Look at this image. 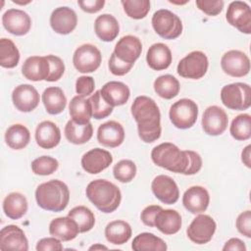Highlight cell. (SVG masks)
<instances>
[{"instance_id":"obj_1","label":"cell","mask_w":251,"mask_h":251,"mask_svg":"<svg viewBox=\"0 0 251 251\" xmlns=\"http://www.w3.org/2000/svg\"><path fill=\"white\" fill-rule=\"evenodd\" d=\"M151 159L158 167L185 176L195 175L202 168V158L197 152L180 150L171 142L155 146L151 151Z\"/></svg>"},{"instance_id":"obj_2","label":"cell","mask_w":251,"mask_h":251,"mask_svg":"<svg viewBox=\"0 0 251 251\" xmlns=\"http://www.w3.org/2000/svg\"><path fill=\"white\" fill-rule=\"evenodd\" d=\"M131 115L137 123V131L140 139L152 143L160 138L161 113L156 102L148 96H137L130 108Z\"/></svg>"},{"instance_id":"obj_3","label":"cell","mask_w":251,"mask_h":251,"mask_svg":"<svg viewBox=\"0 0 251 251\" xmlns=\"http://www.w3.org/2000/svg\"><path fill=\"white\" fill-rule=\"evenodd\" d=\"M89 201L101 212L112 213L118 209L122 200L120 188L107 179H94L85 190Z\"/></svg>"},{"instance_id":"obj_4","label":"cell","mask_w":251,"mask_h":251,"mask_svg":"<svg viewBox=\"0 0 251 251\" xmlns=\"http://www.w3.org/2000/svg\"><path fill=\"white\" fill-rule=\"evenodd\" d=\"M37 205L47 211L61 212L70 201V190L65 182L51 179L39 184L35 190Z\"/></svg>"},{"instance_id":"obj_5","label":"cell","mask_w":251,"mask_h":251,"mask_svg":"<svg viewBox=\"0 0 251 251\" xmlns=\"http://www.w3.org/2000/svg\"><path fill=\"white\" fill-rule=\"evenodd\" d=\"M221 100L230 110H247L251 106L250 85L244 82L226 84L221 90Z\"/></svg>"},{"instance_id":"obj_6","label":"cell","mask_w":251,"mask_h":251,"mask_svg":"<svg viewBox=\"0 0 251 251\" xmlns=\"http://www.w3.org/2000/svg\"><path fill=\"white\" fill-rule=\"evenodd\" d=\"M155 32L165 39L177 38L182 32V23L178 16L167 9L156 11L152 16Z\"/></svg>"},{"instance_id":"obj_7","label":"cell","mask_w":251,"mask_h":251,"mask_svg":"<svg viewBox=\"0 0 251 251\" xmlns=\"http://www.w3.org/2000/svg\"><path fill=\"white\" fill-rule=\"evenodd\" d=\"M169 117L176 127L180 129L189 128L197 121L198 106L191 99H179L171 106Z\"/></svg>"},{"instance_id":"obj_8","label":"cell","mask_w":251,"mask_h":251,"mask_svg":"<svg viewBox=\"0 0 251 251\" xmlns=\"http://www.w3.org/2000/svg\"><path fill=\"white\" fill-rule=\"evenodd\" d=\"M208 66V58L204 52L192 51L178 62L176 72L184 78L199 79L206 75Z\"/></svg>"},{"instance_id":"obj_9","label":"cell","mask_w":251,"mask_h":251,"mask_svg":"<svg viewBox=\"0 0 251 251\" xmlns=\"http://www.w3.org/2000/svg\"><path fill=\"white\" fill-rule=\"evenodd\" d=\"M102 61L100 50L89 43L82 44L77 47L73 56V64L75 68L82 74L93 73L96 71Z\"/></svg>"},{"instance_id":"obj_10","label":"cell","mask_w":251,"mask_h":251,"mask_svg":"<svg viewBox=\"0 0 251 251\" xmlns=\"http://www.w3.org/2000/svg\"><path fill=\"white\" fill-rule=\"evenodd\" d=\"M216 227V222L212 217L200 214L190 223L186 229V234L192 242L205 244L212 239Z\"/></svg>"},{"instance_id":"obj_11","label":"cell","mask_w":251,"mask_h":251,"mask_svg":"<svg viewBox=\"0 0 251 251\" xmlns=\"http://www.w3.org/2000/svg\"><path fill=\"white\" fill-rule=\"evenodd\" d=\"M223 71L233 77H242L249 74L250 60L248 56L239 50H229L221 59Z\"/></svg>"},{"instance_id":"obj_12","label":"cell","mask_w":251,"mask_h":251,"mask_svg":"<svg viewBox=\"0 0 251 251\" xmlns=\"http://www.w3.org/2000/svg\"><path fill=\"white\" fill-rule=\"evenodd\" d=\"M226 18L227 23L239 31L251 33V9L244 1L231 2L226 10Z\"/></svg>"},{"instance_id":"obj_13","label":"cell","mask_w":251,"mask_h":251,"mask_svg":"<svg viewBox=\"0 0 251 251\" xmlns=\"http://www.w3.org/2000/svg\"><path fill=\"white\" fill-rule=\"evenodd\" d=\"M202 127L204 131L212 136L225 132L228 125V117L226 111L216 105L209 106L202 116Z\"/></svg>"},{"instance_id":"obj_14","label":"cell","mask_w":251,"mask_h":251,"mask_svg":"<svg viewBox=\"0 0 251 251\" xmlns=\"http://www.w3.org/2000/svg\"><path fill=\"white\" fill-rule=\"evenodd\" d=\"M151 189L155 197L164 204H175L179 197V190L176 181L169 176L159 175L154 177Z\"/></svg>"},{"instance_id":"obj_15","label":"cell","mask_w":251,"mask_h":251,"mask_svg":"<svg viewBox=\"0 0 251 251\" xmlns=\"http://www.w3.org/2000/svg\"><path fill=\"white\" fill-rule=\"evenodd\" d=\"M39 99V93L30 84H20L12 92L13 104L20 112L28 113L33 111L38 106Z\"/></svg>"},{"instance_id":"obj_16","label":"cell","mask_w":251,"mask_h":251,"mask_svg":"<svg viewBox=\"0 0 251 251\" xmlns=\"http://www.w3.org/2000/svg\"><path fill=\"white\" fill-rule=\"evenodd\" d=\"M2 24L8 32L22 36L29 31L31 19L23 10L9 9L2 16Z\"/></svg>"},{"instance_id":"obj_17","label":"cell","mask_w":251,"mask_h":251,"mask_svg":"<svg viewBox=\"0 0 251 251\" xmlns=\"http://www.w3.org/2000/svg\"><path fill=\"white\" fill-rule=\"evenodd\" d=\"M0 249L27 251L28 241L24 230L15 225L4 226L0 231Z\"/></svg>"},{"instance_id":"obj_18","label":"cell","mask_w":251,"mask_h":251,"mask_svg":"<svg viewBox=\"0 0 251 251\" xmlns=\"http://www.w3.org/2000/svg\"><path fill=\"white\" fill-rule=\"evenodd\" d=\"M113 162L111 153L101 148H93L83 154L81 158L82 169L91 175H96L107 169Z\"/></svg>"},{"instance_id":"obj_19","label":"cell","mask_w":251,"mask_h":251,"mask_svg":"<svg viewBox=\"0 0 251 251\" xmlns=\"http://www.w3.org/2000/svg\"><path fill=\"white\" fill-rule=\"evenodd\" d=\"M77 17L75 12L66 6L56 8L50 16V25L59 34H69L76 26Z\"/></svg>"},{"instance_id":"obj_20","label":"cell","mask_w":251,"mask_h":251,"mask_svg":"<svg viewBox=\"0 0 251 251\" xmlns=\"http://www.w3.org/2000/svg\"><path fill=\"white\" fill-rule=\"evenodd\" d=\"M210 203V195L208 190L200 185L189 187L182 196V204L184 208L191 214H201L205 212Z\"/></svg>"},{"instance_id":"obj_21","label":"cell","mask_w":251,"mask_h":251,"mask_svg":"<svg viewBox=\"0 0 251 251\" xmlns=\"http://www.w3.org/2000/svg\"><path fill=\"white\" fill-rule=\"evenodd\" d=\"M142 51V43L137 36L126 35L123 36L116 44L114 54L122 61L134 64L139 58Z\"/></svg>"},{"instance_id":"obj_22","label":"cell","mask_w":251,"mask_h":251,"mask_svg":"<svg viewBox=\"0 0 251 251\" xmlns=\"http://www.w3.org/2000/svg\"><path fill=\"white\" fill-rule=\"evenodd\" d=\"M22 74L32 81L46 80L50 74V64L46 56L28 57L23 64Z\"/></svg>"},{"instance_id":"obj_23","label":"cell","mask_w":251,"mask_h":251,"mask_svg":"<svg viewBox=\"0 0 251 251\" xmlns=\"http://www.w3.org/2000/svg\"><path fill=\"white\" fill-rule=\"evenodd\" d=\"M97 140L103 146L111 148L118 147L125 140V129L116 121L106 122L98 127Z\"/></svg>"},{"instance_id":"obj_24","label":"cell","mask_w":251,"mask_h":251,"mask_svg":"<svg viewBox=\"0 0 251 251\" xmlns=\"http://www.w3.org/2000/svg\"><path fill=\"white\" fill-rule=\"evenodd\" d=\"M35 140L41 148L52 149L60 143L61 130L53 122L43 121L35 129Z\"/></svg>"},{"instance_id":"obj_25","label":"cell","mask_w":251,"mask_h":251,"mask_svg":"<svg viewBox=\"0 0 251 251\" xmlns=\"http://www.w3.org/2000/svg\"><path fill=\"white\" fill-rule=\"evenodd\" d=\"M103 99L112 107L126 104L129 98L130 90L126 84L121 81H109L100 89Z\"/></svg>"},{"instance_id":"obj_26","label":"cell","mask_w":251,"mask_h":251,"mask_svg":"<svg viewBox=\"0 0 251 251\" xmlns=\"http://www.w3.org/2000/svg\"><path fill=\"white\" fill-rule=\"evenodd\" d=\"M173 60L171 49L164 43L152 44L147 50L146 62L155 71H163L170 67Z\"/></svg>"},{"instance_id":"obj_27","label":"cell","mask_w":251,"mask_h":251,"mask_svg":"<svg viewBox=\"0 0 251 251\" xmlns=\"http://www.w3.org/2000/svg\"><path fill=\"white\" fill-rule=\"evenodd\" d=\"M49 232L52 236L62 241L73 240L79 233L76 223L69 216L52 220L49 225Z\"/></svg>"},{"instance_id":"obj_28","label":"cell","mask_w":251,"mask_h":251,"mask_svg":"<svg viewBox=\"0 0 251 251\" xmlns=\"http://www.w3.org/2000/svg\"><path fill=\"white\" fill-rule=\"evenodd\" d=\"M155 226L164 234L171 235L178 232L182 222L178 212L172 209H162L155 217Z\"/></svg>"},{"instance_id":"obj_29","label":"cell","mask_w":251,"mask_h":251,"mask_svg":"<svg viewBox=\"0 0 251 251\" xmlns=\"http://www.w3.org/2000/svg\"><path fill=\"white\" fill-rule=\"evenodd\" d=\"M96 35L105 42L113 41L120 32V25L117 19L110 14L98 16L94 22Z\"/></svg>"},{"instance_id":"obj_30","label":"cell","mask_w":251,"mask_h":251,"mask_svg":"<svg viewBox=\"0 0 251 251\" xmlns=\"http://www.w3.org/2000/svg\"><path fill=\"white\" fill-rule=\"evenodd\" d=\"M42 102L48 114L58 115L65 110L67 97L60 87L50 86L43 91Z\"/></svg>"},{"instance_id":"obj_31","label":"cell","mask_w":251,"mask_h":251,"mask_svg":"<svg viewBox=\"0 0 251 251\" xmlns=\"http://www.w3.org/2000/svg\"><path fill=\"white\" fill-rule=\"evenodd\" d=\"M27 200L20 192H11L4 198L3 211L12 220H18L24 217L27 212Z\"/></svg>"},{"instance_id":"obj_32","label":"cell","mask_w":251,"mask_h":251,"mask_svg":"<svg viewBox=\"0 0 251 251\" xmlns=\"http://www.w3.org/2000/svg\"><path fill=\"white\" fill-rule=\"evenodd\" d=\"M69 113L74 122L80 125L89 123L92 117V109L89 98L85 96L76 95L73 97L69 105Z\"/></svg>"},{"instance_id":"obj_33","label":"cell","mask_w":251,"mask_h":251,"mask_svg":"<svg viewBox=\"0 0 251 251\" xmlns=\"http://www.w3.org/2000/svg\"><path fill=\"white\" fill-rule=\"evenodd\" d=\"M64 132L69 142L80 145L90 140L93 134V126L90 122L85 125H80L70 120L65 126Z\"/></svg>"},{"instance_id":"obj_34","label":"cell","mask_w":251,"mask_h":251,"mask_svg":"<svg viewBox=\"0 0 251 251\" xmlns=\"http://www.w3.org/2000/svg\"><path fill=\"white\" fill-rule=\"evenodd\" d=\"M131 233L132 230L129 224L122 220L110 222L105 227L106 239L115 245H122L127 242Z\"/></svg>"},{"instance_id":"obj_35","label":"cell","mask_w":251,"mask_h":251,"mask_svg":"<svg viewBox=\"0 0 251 251\" xmlns=\"http://www.w3.org/2000/svg\"><path fill=\"white\" fill-rule=\"evenodd\" d=\"M30 140V132L26 126L21 124L10 126L5 132L7 145L15 150H21L27 146Z\"/></svg>"},{"instance_id":"obj_36","label":"cell","mask_w":251,"mask_h":251,"mask_svg":"<svg viewBox=\"0 0 251 251\" xmlns=\"http://www.w3.org/2000/svg\"><path fill=\"white\" fill-rule=\"evenodd\" d=\"M134 251H165L166 242L157 235L150 232H142L136 235L131 243Z\"/></svg>"},{"instance_id":"obj_37","label":"cell","mask_w":251,"mask_h":251,"mask_svg":"<svg viewBox=\"0 0 251 251\" xmlns=\"http://www.w3.org/2000/svg\"><path fill=\"white\" fill-rule=\"evenodd\" d=\"M155 92L164 99L176 97L180 89L178 80L172 75H163L158 76L154 81Z\"/></svg>"},{"instance_id":"obj_38","label":"cell","mask_w":251,"mask_h":251,"mask_svg":"<svg viewBox=\"0 0 251 251\" xmlns=\"http://www.w3.org/2000/svg\"><path fill=\"white\" fill-rule=\"evenodd\" d=\"M20 61V51L9 38L0 39V65L3 68H15Z\"/></svg>"},{"instance_id":"obj_39","label":"cell","mask_w":251,"mask_h":251,"mask_svg":"<svg viewBox=\"0 0 251 251\" xmlns=\"http://www.w3.org/2000/svg\"><path fill=\"white\" fill-rule=\"evenodd\" d=\"M77 225L79 232H87L95 225V217L90 209L85 206L74 207L68 214Z\"/></svg>"},{"instance_id":"obj_40","label":"cell","mask_w":251,"mask_h":251,"mask_svg":"<svg viewBox=\"0 0 251 251\" xmlns=\"http://www.w3.org/2000/svg\"><path fill=\"white\" fill-rule=\"evenodd\" d=\"M229 131L236 140L249 139L251 137V116L246 113L236 116L231 122Z\"/></svg>"},{"instance_id":"obj_41","label":"cell","mask_w":251,"mask_h":251,"mask_svg":"<svg viewBox=\"0 0 251 251\" xmlns=\"http://www.w3.org/2000/svg\"><path fill=\"white\" fill-rule=\"evenodd\" d=\"M126 14L134 20H141L150 11V1L148 0H122Z\"/></svg>"},{"instance_id":"obj_42","label":"cell","mask_w":251,"mask_h":251,"mask_svg":"<svg viewBox=\"0 0 251 251\" xmlns=\"http://www.w3.org/2000/svg\"><path fill=\"white\" fill-rule=\"evenodd\" d=\"M113 174L117 180L126 183L134 178L136 175V166L131 160H121L114 166Z\"/></svg>"},{"instance_id":"obj_43","label":"cell","mask_w":251,"mask_h":251,"mask_svg":"<svg viewBox=\"0 0 251 251\" xmlns=\"http://www.w3.org/2000/svg\"><path fill=\"white\" fill-rule=\"evenodd\" d=\"M89 101L92 109V117L96 120L105 119L110 116L113 112L112 106H110L102 97L100 90L95 91L89 97Z\"/></svg>"},{"instance_id":"obj_44","label":"cell","mask_w":251,"mask_h":251,"mask_svg":"<svg viewBox=\"0 0 251 251\" xmlns=\"http://www.w3.org/2000/svg\"><path fill=\"white\" fill-rule=\"evenodd\" d=\"M58 161L50 156H41L31 162V170L38 176H49L57 171Z\"/></svg>"},{"instance_id":"obj_45","label":"cell","mask_w":251,"mask_h":251,"mask_svg":"<svg viewBox=\"0 0 251 251\" xmlns=\"http://www.w3.org/2000/svg\"><path fill=\"white\" fill-rule=\"evenodd\" d=\"M46 58L50 64V74L46 81L53 82L59 80L65 73V64L63 60L55 55H47Z\"/></svg>"},{"instance_id":"obj_46","label":"cell","mask_w":251,"mask_h":251,"mask_svg":"<svg viewBox=\"0 0 251 251\" xmlns=\"http://www.w3.org/2000/svg\"><path fill=\"white\" fill-rule=\"evenodd\" d=\"M197 8L208 16H217L224 9V1L222 0H196Z\"/></svg>"},{"instance_id":"obj_47","label":"cell","mask_w":251,"mask_h":251,"mask_svg":"<svg viewBox=\"0 0 251 251\" xmlns=\"http://www.w3.org/2000/svg\"><path fill=\"white\" fill-rule=\"evenodd\" d=\"M95 88V81L92 76L81 75L75 81V91L78 95L89 96L93 93Z\"/></svg>"},{"instance_id":"obj_48","label":"cell","mask_w":251,"mask_h":251,"mask_svg":"<svg viewBox=\"0 0 251 251\" xmlns=\"http://www.w3.org/2000/svg\"><path fill=\"white\" fill-rule=\"evenodd\" d=\"M109 70L110 72L115 75H125L127 74L131 68L133 67V64L126 63L122 60H120L114 53H112L110 59H109Z\"/></svg>"},{"instance_id":"obj_49","label":"cell","mask_w":251,"mask_h":251,"mask_svg":"<svg viewBox=\"0 0 251 251\" xmlns=\"http://www.w3.org/2000/svg\"><path fill=\"white\" fill-rule=\"evenodd\" d=\"M236 228L244 236L251 237V211L247 210L239 214L236 219Z\"/></svg>"},{"instance_id":"obj_50","label":"cell","mask_w":251,"mask_h":251,"mask_svg":"<svg viewBox=\"0 0 251 251\" xmlns=\"http://www.w3.org/2000/svg\"><path fill=\"white\" fill-rule=\"evenodd\" d=\"M37 251H61L63 250V245L59 238L57 237H45L40 239L36 244Z\"/></svg>"},{"instance_id":"obj_51","label":"cell","mask_w":251,"mask_h":251,"mask_svg":"<svg viewBox=\"0 0 251 251\" xmlns=\"http://www.w3.org/2000/svg\"><path fill=\"white\" fill-rule=\"evenodd\" d=\"M163 208L159 205H150L143 209V211L140 214V219L142 223L150 227L155 226V217L158 214L159 211H161Z\"/></svg>"},{"instance_id":"obj_52","label":"cell","mask_w":251,"mask_h":251,"mask_svg":"<svg viewBox=\"0 0 251 251\" xmlns=\"http://www.w3.org/2000/svg\"><path fill=\"white\" fill-rule=\"evenodd\" d=\"M78 6L80 9L86 13H97L99 12L105 5L104 0H78Z\"/></svg>"},{"instance_id":"obj_53","label":"cell","mask_w":251,"mask_h":251,"mask_svg":"<svg viewBox=\"0 0 251 251\" xmlns=\"http://www.w3.org/2000/svg\"><path fill=\"white\" fill-rule=\"evenodd\" d=\"M223 250L224 251H229V250H232V251H246V246L244 244V242L239 239V238H236V237H232L230 239H228L225 246L223 247Z\"/></svg>"},{"instance_id":"obj_54","label":"cell","mask_w":251,"mask_h":251,"mask_svg":"<svg viewBox=\"0 0 251 251\" xmlns=\"http://www.w3.org/2000/svg\"><path fill=\"white\" fill-rule=\"evenodd\" d=\"M251 145H247L241 152V161L247 167L251 168Z\"/></svg>"},{"instance_id":"obj_55","label":"cell","mask_w":251,"mask_h":251,"mask_svg":"<svg viewBox=\"0 0 251 251\" xmlns=\"http://www.w3.org/2000/svg\"><path fill=\"white\" fill-rule=\"evenodd\" d=\"M102 249L107 250L108 247H107V246H104V245H102V244H99V243H96V244H94V245H92V246L89 247V250H102Z\"/></svg>"}]
</instances>
